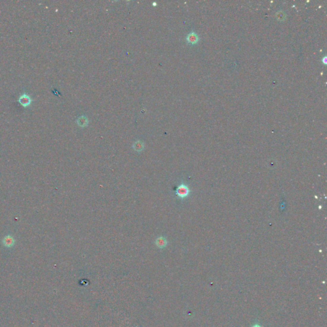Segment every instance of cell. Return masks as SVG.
I'll list each match as a JSON object with an SVG mask.
<instances>
[{"mask_svg":"<svg viewBox=\"0 0 327 327\" xmlns=\"http://www.w3.org/2000/svg\"><path fill=\"white\" fill-rule=\"evenodd\" d=\"M323 61H324L323 62H324L325 63H326V57H325V58H324V59H323Z\"/></svg>","mask_w":327,"mask_h":327,"instance_id":"obj_9","label":"cell"},{"mask_svg":"<svg viewBox=\"0 0 327 327\" xmlns=\"http://www.w3.org/2000/svg\"><path fill=\"white\" fill-rule=\"evenodd\" d=\"M3 244L4 245L6 246V247H12V246L14 245L15 240L14 239V238L12 237V236L8 235V236H5L3 238Z\"/></svg>","mask_w":327,"mask_h":327,"instance_id":"obj_3","label":"cell"},{"mask_svg":"<svg viewBox=\"0 0 327 327\" xmlns=\"http://www.w3.org/2000/svg\"><path fill=\"white\" fill-rule=\"evenodd\" d=\"M78 125L80 127H86L88 124V119L85 116H81L78 118L77 120Z\"/></svg>","mask_w":327,"mask_h":327,"instance_id":"obj_4","label":"cell"},{"mask_svg":"<svg viewBox=\"0 0 327 327\" xmlns=\"http://www.w3.org/2000/svg\"><path fill=\"white\" fill-rule=\"evenodd\" d=\"M32 99L27 93H23L21 95L18 99V102L24 108L29 107L32 103Z\"/></svg>","mask_w":327,"mask_h":327,"instance_id":"obj_1","label":"cell"},{"mask_svg":"<svg viewBox=\"0 0 327 327\" xmlns=\"http://www.w3.org/2000/svg\"><path fill=\"white\" fill-rule=\"evenodd\" d=\"M134 149H135V150H137L138 151H141V150L143 149V148H144V144H143V143L141 141H138L135 142V143H134Z\"/></svg>","mask_w":327,"mask_h":327,"instance_id":"obj_6","label":"cell"},{"mask_svg":"<svg viewBox=\"0 0 327 327\" xmlns=\"http://www.w3.org/2000/svg\"><path fill=\"white\" fill-rule=\"evenodd\" d=\"M275 17H276V18L277 19V20H279V21H283V20H284L286 19V15L283 11L280 10V11L277 12V13H276Z\"/></svg>","mask_w":327,"mask_h":327,"instance_id":"obj_5","label":"cell"},{"mask_svg":"<svg viewBox=\"0 0 327 327\" xmlns=\"http://www.w3.org/2000/svg\"><path fill=\"white\" fill-rule=\"evenodd\" d=\"M157 244L159 246V247H162V246L165 245V241L163 238H159L158 239V240H157Z\"/></svg>","mask_w":327,"mask_h":327,"instance_id":"obj_8","label":"cell"},{"mask_svg":"<svg viewBox=\"0 0 327 327\" xmlns=\"http://www.w3.org/2000/svg\"><path fill=\"white\" fill-rule=\"evenodd\" d=\"M178 194H179L180 196H185V195L187 194V190L186 188L181 187V188H180L179 189H178Z\"/></svg>","mask_w":327,"mask_h":327,"instance_id":"obj_7","label":"cell"},{"mask_svg":"<svg viewBox=\"0 0 327 327\" xmlns=\"http://www.w3.org/2000/svg\"><path fill=\"white\" fill-rule=\"evenodd\" d=\"M187 40L191 44H195L198 42L199 37L196 33L192 31L187 37Z\"/></svg>","mask_w":327,"mask_h":327,"instance_id":"obj_2","label":"cell"}]
</instances>
